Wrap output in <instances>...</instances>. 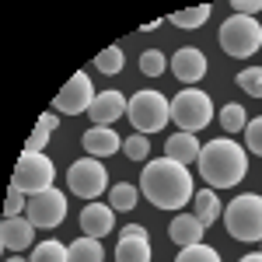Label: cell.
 Returning a JSON list of instances; mask_svg holds the SVG:
<instances>
[{
    "mask_svg": "<svg viewBox=\"0 0 262 262\" xmlns=\"http://www.w3.org/2000/svg\"><path fill=\"white\" fill-rule=\"evenodd\" d=\"M53 179H56V164L49 161L42 150H25L14 164V179L11 185L21 189L25 196H35L42 189H53Z\"/></svg>",
    "mask_w": 262,
    "mask_h": 262,
    "instance_id": "cell-7",
    "label": "cell"
},
{
    "mask_svg": "<svg viewBox=\"0 0 262 262\" xmlns=\"http://www.w3.org/2000/svg\"><path fill=\"white\" fill-rule=\"evenodd\" d=\"M116 262H150V242L147 238H119Z\"/></svg>",
    "mask_w": 262,
    "mask_h": 262,
    "instance_id": "cell-20",
    "label": "cell"
},
{
    "mask_svg": "<svg viewBox=\"0 0 262 262\" xmlns=\"http://www.w3.org/2000/svg\"><path fill=\"white\" fill-rule=\"evenodd\" d=\"M175 262H221V255H217V248H210V245H189V248H182L179 259Z\"/></svg>",
    "mask_w": 262,
    "mask_h": 262,
    "instance_id": "cell-27",
    "label": "cell"
},
{
    "mask_svg": "<svg viewBox=\"0 0 262 262\" xmlns=\"http://www.w3.org/2000/svg\"><path fill=\"white\" fill-rule=\"evenodd\" d=\"M192 217H196L203 227H210V224L221 217V200H217L213 189H200V192L192 196Z\"/></svg>",
    "mask_w": 262,
    "mask_h": 262,
    "instance_id": "cell-18",
    "label": "cell"
},
{
    "mask_svg": "<svg viewBox=\"0 0 262 262\" xmlns=\"http://www.w3.org/2000/svg\"><path fill=\"white\" fill-rule=\"evenodd\" d=\"M122 63H126V56H122V46H108V49H101L98 56H95V67H98L101 74H119Z\"/></svg>",
    "mask_w": 262,
    "mask_h": 262,
    "instance_id": "cell-24",
    "label": "cell"
},
{
    "mask_svg": "<svg viewBox=\"0 0 262 262\" xmlns=\"http://www.w3.org/2000/svg\"><path fill=\"white\" fill-rule=\"evenodd\" d=\"M196 164L210 189H234L248 175V150L231 137H217L200 150Z\"/></svg>",
    "mask_w": 262,
    "mask_h": 262,
    "instance_id": "cell-2",
    "label": "cell"
},
{
    "mask_svg": "<svg viewBox=\"0 0 262 262\" xmlns=\"http://www.w3.org/2000/svg\"><path fill=\"white\" fill-rule=\"evenodd\" d=\"M168 238L179 245V248H189V245L203 242V224L192 217V213H179L175 221L168 224Z\"/></svg>",
    "mask_w": 262,
    "mask_h": 262,
    "instance_id": "cell-17",
    "label": "cell"
},
{
    "mask_svg": "<svg viewBox=\"0 0 262 262\" xmlns=\"http://www.w3.org/2000/svg\"><path fill=\"white\" fill-rule=\"evenodd\" d=\"M67 262H105V248H101V238H77L67 248Z\"/></svg>",
    "mask_w": 262,
    "mask_h": 262,
    "instance_id": "cell-19",
    "label": "cell"
},
{
    "mask_svg": "<svg viewBox=\"0 0 262 262\" xmlns=\"http://www.w3.org/2000/svg\"><path fill=\"white\" fill-rule=\"evenodd\" d=\"M129 122L137 126V133H158L171 122V101L164 98L161 91H137L129 98V108H126Z\"/></svg>",
    "mask_w": 262,
    "mask_h": 262,
    "instance_id": "cell-6",
    "label": "cell"
},
{
    "mask_svg": "<svg viewBox=\"0 0 262 262\" xmlns=\"http://www.w3.org/2000/svg\"><path fill=\"white\" fill-rule=\"evenodd\" d=\"M238 88L252 98H262V67H245L238 74Z\"/></svg>",
    "mask_w": 262,
    "mask_h": 262,
    "instance_id": "cell-26",
    "label": "cell"
},
{
    "mask_svg": "<svg viewBox=\"0 0 262 262\" xmlns=\"http://www.w3.org/2000/svg\"><path fill=\"white\" fill-rule=\"evenodd\" d=\"M164 67H168V60H164V53H158V49H147L140 56V70L147 74V77H161Z\"/></svg>",
    "mask_w": 262,
    "mask_h": 262,
    "instance_id": "cell-29",
    "label": "cell"
},
{
    "mask_svg": "<svg viewBox=\"0 0 262 262\" xmlns=\"http://www.w3.org/2000/svg\"><path fill=\"white\" fill-rule=\"evenodd\" d=\"M206 56H203L196 46H182L179 53L171 56V74L179 77L182 84H196V81H203L206 77Z\"/></svg>",
    "mask_w": 262,
    "mask_h": 262,
    "instance_id": "cell-11",
    "label": "cell"
},
{
    "mask_svg": "<svg viewBox=\"0 0 262 262\" xmlns=\"http://www.w3.org/2000/svg\"><path fill=\"white\" fill-rule=\"evenodd\" d=\"M67 185H70L74 196L95 203L101 192L108 189V171H105V164H101L98 158H88V154H84L81 161L70 164V171H67Z\"/></svg>",
    "mask_w": 262,
    "mask_h": 262,
    "instance_id": "cell-8",
    "label": "cell"
},
{
    "mask_svg": "<svg viewBox=\"0 0 262 262\" xmlns=\"http://www.w3.org/2000/svg\"><path fill=\"white\" fill-rule=\"evenodd\" d=\"M4 262H32V259H21V255H7Z\"/></svg>",
    "mask_w": 262,
    "mask_h": 262,
    "instance_id": "cell-37",
    "label": "cell"
},
{
    "mask_svg": "<svg viewBox=\"0 0 262 262\" xmlns=\"http://www.w3.org/2000/svg\"><path fill=\"white\" fill-rule=\"evenodd\" d=\"M137 200H140V189L137 185H112V192H108V206L112 210H133L137 206Z\"/></svg>",
    "mask_w": 262,
    "mask_h": 262,
    "instance_id": "cell-22",
    "label": "cell"
},
{
    "mask_svg": "<svg viewBox=\"0 0 262 262\" xmlns=\"http://www.w3.org/2000/svg\"><path fill=\"white\" fill-rule=\"evenodd\" d=\"M32 262H67V245H60L56 238L39 242L32 248Z\"/></svg>",
    "mask_w": 262,
    "mask_h": 262,
    "instance_id": "cell-23",
    "label": "cell"
},
{
    "mask_svg": "<svg viewBox=\"0 0 262 262\" xmlns=\"http://www.w3.org/2000/svg\"><path fill=\"white\" fill-rule=\"evenodd\" d=\"M112 224H116V210L108 206V203H88L81 210V231L88 238H105L108 231H112Z\"/></svg>",
    "mask_w": 262,
    "mask_h": 262,
    "instance_id": "cell-14",
    "label": "cell"
},
{
    "mask_svg": "<svg viewBox=\"0 0 262 262\" xmlns=\"http://www.w3.org/2000/svg\"><path fill=\"white\" fill-rule=\"evenodd\" d=\"M122 150H126V158H129V161H147V158H150V143H147L143 133L126 137V140H122Z\"/></svg>",
    "mask_w": 262,
    "mask_h": 262,
    "instance_id": "cell-28",
    "label": "cell"
},
{
    "mask_svg": "<svg viewBox=\"0 0 262 262\" xmlns=\"http://www.w3.org/2000/svg\"><path fill=\"white\" fill-rule=\"evenodd\" d=\"M238 262H262V252H255V255H245V259H238Z\"/></svg>",
    "mask_w": 262,
    "mask_h": 262,
    "instance_id": "cell-36",
    "label": "cell"
},
{
    "mask_svg": "<svg viewBox=\"0 0 262 262\" xmlns=\"http://www.w3.org/2000/svg\"><path fill=\"white\" fill-rule=\"evenodd\" d=\"M224 227L238 242H262V196L245 192L224 206Z\"/></svg>",
    "mask_w": 262,
    "mask_h": 262,
    "instance_id": "cell-3",
    "label": "cell"
},
{
    "mask_svg": "<svg viewBox=\"0 0 262 262\" xmlns=\"http://www.w3.org/2000/svg\"><path fill=\"white\" fill-rule=\"evenodd\" d=\"M140 192L158 210H179L185 203H192V196H196L192 175L185 171V164L171 161V158L147 161V168H143V175H140Z\"/></svg>",
    "mask_w": 262,
    "mask_h": 262,
    "instance_id": "cell-1",
    "label": "cell"
},
{
    "mask_svg": "<svg viewBox=\"0 0 262 262\" xmlns=\"http://www.w3.org/2000/svg\"><path fill=\"white\" fill-rule=\"evenodd\" d=\"M129 108V101L122 98V91H98L95 95V105L88 108V116L95 126H108V122H116Z\"/></svg>",
    "mask_w": 262,
    "mask_h": 262,
    "instance_id": "cell-15",
    "label": "cell"
},
{
    "mask_svg": "<svg viewBox=\"0 0 262 262\" xmlns=\"http://www.w3.org/2000/svg\"><path fill=\"white\" fill-rule=\"evenodd\" d=\"M245 150H252V154L262 158V116L259 119H248V126H245Z\"/></svg>",
    "mask_w": 262,
    "mask_h": 262,
    "instance_id": "cell-30",
    "label": "cell"
},
{
    "mask_svg": "<svg viewBox=\"0 0 262 262\" xmlns=\"http://www.w3.org/2000/svg\"><path fill=\"white\" fill-rule=\"evenodd\" d=\"M25 206H28V196L11 185V189H7V203H4V217H21Z\"/></svg>",
    "mask_w": 262,
    "mask_h": 262,
    "instance_id": "cell-31",
    "label": "cell"
},
{
    "mask_svg": "<svg viewBox=\"0 0 262 262\" xmlns=\"http://www.w3.org/2000/svg\"><path fill=\"white\" fill-rule=\"evenodd\" d=\"M200 150H203V143L196 140V133H171L168 137V143H164V158H171V161H179V164H192V161H200Z\"/></svg>",
    "mask_w": 262,
    "mask_h": 262,
    "instance_id": "cell-16",
    "label": "cell"
},
{
    "mask_svg": "<svg viewBox=\"0 0 262 262\" xmlns=\"http://www.w3.org/2000/svg\"><path fill=\"white\" fill-rule=\"evenodd\" d=\"M119 238H147V231H143L140 224H129V227H122Z\"/></svg>",
    "mask_w": 262,
    "mask_h": 262,
    "instance_id": "cell-34",
    "label": "cell"
},
{
    "mask_svg": "<svg viewBox=\"0 0 262 262\" xmlns=\"http://www.w3.org/2000/svg\"><path fill=\"white\" fill-rule=\"evenodd\" d=\"M221 49L234 60H248L262 49V28L255 18H242V14H231L221 25Z\"/></svg>",
    "mask_w": 262,
    "mask_h": 262,
    "instance_id": "cell-4",
    "label": "cell"
},
{
    "mask_svg": "<svg viewBox=\"0 0 262 262\" xmlns=\"http://www.w3.org/2000/svg\"><path fill=\"white\" fill-rule=\"evenodd\" d=\"M95 105V88L88 81V74H74L70 81L63 84V91L53 98V108L56 112H67V116H81Z\"/></svg>",
    "mask_w": 262,
    "mask_h": 262,
    "instance_id": "cell-10",
    "label": "cell"
},
{
    "mask_svg": "<svg viewBox=\"0 0 262 262\" xmlns=\"http://www.w3.org/2000/svg\"><path fill=\"white\" fill-rule=\"evenodd\" d=\"M32 234H35V224L28 217H4V224H0V245L7 255L25 252L32 245Z\"/></svg>",
    "mask_w": 262,
    "mask_h": 262,
    "instance_id": "cell-12",
    "label": "cell"
},
{
    "mask_svg": "<svg viewBox=\"0 0 262 262\" xmlns=\"http://www.w3.org/2000/svg\"><path fill=\"white\" fill-rule=\"evenodd\" d=\"M171 122H179L182 133H200L213 122V101L200 88H185L171 98Z\"/></svg>",
    "mask_w": 262,
    "mask_h": 262,
    "instance_id": "cell-5",
    "label": "cell"
},
{
    "mask_svg": "<svg viewBox=\"0 0 262 262\" xmlns=\"http://www.w3.org/2000/svg\"><path fill=\"white\" fill-rule=\"evenodd\" d=\"M46 143H49V129L35 126L32 137H28V143H25V150H46Z\"/></svg>",
    "mask_w": 262,
    "mask_h": 262,
    "instance_id": "cell-33",
    "label": "cell"
},
{
    "mask_svg": "<svg viewBox=\"0 0 262 262\" xmlns=\"http://www.w3.org/2000/svg\"><path fill=\"white\" fill-rule=\"evenodd\" d=\"M25 217L35 224V227H42V231L60 227V224L67 221V196H63L56 185H53V189H42V192H35V196H28Z\"/></svg>",
    "mask_w": 262,
    "mask_h": 262,
    "instance_id": "cell-9",
    "label": "cell"
},
{
    "mask_svg": "<svg viewBox=\"0 0 262 262\" xmlns=\"http://www.w3.org/2000/svg\"><path fill=\"white\" fill-rule=\"evenodd\" d=\"M81 147H84V154L88 158H108V154H116L122 147V140H119V133L112 129V126H91L88 133L81 137Z\"/></svg>",
    "mask_w": 262,
    "mask_h": 262,
    "instance_id": "cell-13",
    "label": "cell"
},
{
    "mask_svg": "<svg viewBox=\"0 0 262 262\" xmlns=\"http://www.w3.org/2000/svg\"><path fill=\"white\" fill-rule=\"evenodd\" d=\"M231 11H238L242 18H252L262 11V0H231Z\"/></svg>",
    "mask_w": 262,
    "mask_h": 262,
    "instance_id": "cell-32",
    "label": "cell"
},
{
    "mask_svg": "<svg viewBox=\"0 0 262 262\" xmlns=\"http://www.w3.org/2000/svg\"><path fill=\"white\" fill-rule=\"evenodd\" d=\"M221 126L227 133H242L245 126H248V116H245V108L238 101H231V105H224L221 108Z\"/></svg>",
    "mask_w": 262,
    "mask_h": 262,
    "instance_id": "cell-25",
    "label": "cell"
},
{
    "mask_svg": "<svg viewBox=\"0 0 262 262\" xmlns=\"http://www.w3.org/2000/svg\"><path fill=\"white\" fill-rule=\"evenodd\" d=\"M210 14H213V7H210V4H200V7L175 11L168 21H171V25H179V28H185V32H196V28H203V25L210 21Z\"/></svg>",
    "mask_w": 262,
    "mask_h": 262,
    "instance_id": "cell-21",
    "label": "cell"
},
{
    "mask_svg": "<svg viewBox=\"0 0 262 262\" xmlns=\"http://www.w3.org/2000/svg\"><path fill=\"white\" fill-rule=\"evenodd\" d=\"M39 126H42V129H49V133H53V129H56L60 122H56V116H53V112H46V116H39Z\"/></svg>",
    "mask_w": 262,
    "mask_h": 262,
    "instance_id": "cell-35",
    "label": "cell"
}]
</instances>
